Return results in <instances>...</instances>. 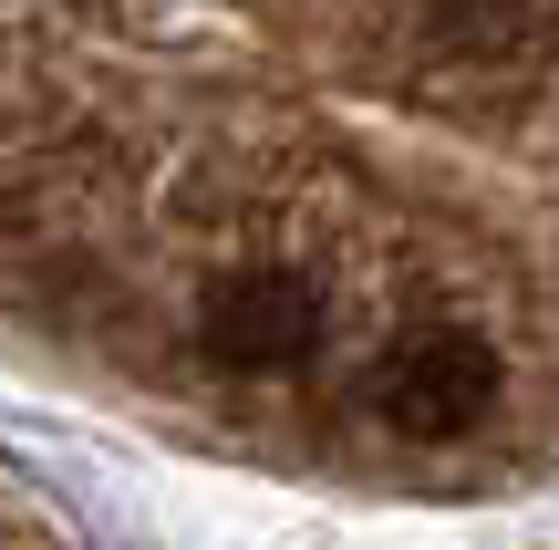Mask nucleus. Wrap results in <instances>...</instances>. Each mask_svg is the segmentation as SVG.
<instances>
[{"label": "nucleus", "instance_id": "obj_1", "mask_svg": "<svg viewBox=\"0 0 559 550\" xmlns=\"http://www.w3.org/2000/svg\"><path fill=\"white\" fill-rule=\"evenodd\" d=\"M539 0H404V94L498 104L539 73Z\"/></svg>", "mask_w": 559, "mask_h": 550}, {"label": "nucleus", "instance_id": "obj_2", "mask_svg": "<svg viewBox=\"0 0 559 550\" xmlns=\"http://www.w3.org/2000/svg\"><path fill=\"white\" fill-rule=\"evenodd\" d=\"M207 364L228 374H300L321 343H332V302H321L300 270H228L198 312Z\"/></svg>", "mask_w": 559, "mask_h": 550}, {"label": "nucleus", "instance_id": "obj_3", "mask_svg": "<svg viewBox=\"0 0 559 550\" xmlns=\"http://www.w3.org/2000/svg\"><path fill=\"white\" fill-rule=\"evenodd\" d=\"M383 395V426L415 436V447H445V436H477L498 416V353L477 332H415V343L383 353L373 374Z\"/></svg>", "mask_w": 559, "mask_h": 550}]
</instances>
